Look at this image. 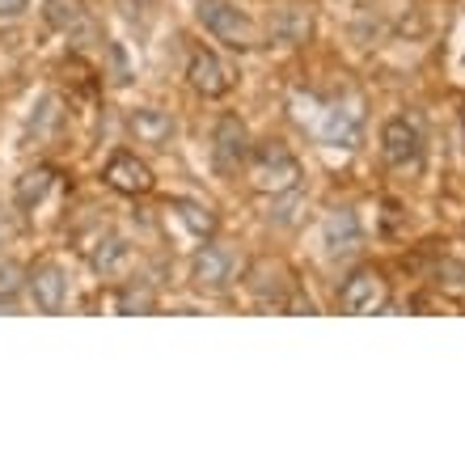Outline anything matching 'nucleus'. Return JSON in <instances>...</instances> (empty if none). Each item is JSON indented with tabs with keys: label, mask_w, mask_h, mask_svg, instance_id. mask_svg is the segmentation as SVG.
I'll list each match as a JSON object with an SVG mask.
<instances>
[{
	"label": "nucleus",
	"mask_w": 465,
	"mask_h": 465,
	"mask_svg": "<svg viewBox=\"0 0 465 465\" xmlns=\"http://www.w3.org/2000/svg\"><path fill=\"white\" fill-rule=\"evenodd\" d=\"M245 173H250V186H254L258 195H296V186H301V161L288 144L280 140H262V144L250 148V157H245Z\"/></svg>",
	"instance_id": "f257e3e1"
},
{
	"label": "nucleus",
	"mask_w": 465,
	"mask_h": 465,
	"mask_svg": "<svg viewBox=\"0 0 465 465\" xmlns=\"http://www.w3.org/2000/svg\"><path fill=\"white\" fill-rule=\"evenodd\" d=\"M381 153H385V165L393 173H423V161H428V140H423V127H419L415 114H393L385 127H381Z\"/></svg>",
	"instance_id": "f03ea898"
},
{
	"label": "nucleus",
	"mask_w": 465,
	"mask_h": 465,
	"mask_svg": "<svg viewBox=\"0 0 465 465\" xmlns=\"http://www.w3.org/2000/svg\"><path fill=\"white\" fill-rule=\"evenodd\" d=\"M195 13H199V22H203V30H208L212 38H221L224 47H232V51L258 47L254 22H250L232 0H195Z\"/></svg>",
	"instance_id": "7ed1b4c3"
},
{
	"label": "nucleus",
	"mask_w": 465,
	"mask_h": 465,
	"mask_svg": "<svg viewBox=\"0 0 465 465\" xmlns=\"http://www.w3.org/2000/svg\"><path fill=\"white\" fill-rule=\"evenodd\" d=\"M313 135L331 148H360V140H364V111H360V98L322 102Z\"/></svg>",
	"instance_id": "20e7f679"
},
{
	"label": "nucleus",
	"mask_w": 465,
	"mask_h": 465,
	"mask_svg": "<svg viewBox=\"0 0 465 465\" xmlns=\"http://www.w3.org/2000/svg\"><path fill=\"white\" fill-rule=\"evenodd\" d=\"M237 271H242L237 254H232L229 245H216V242H208L191 258V283H195L199 292H224L237 280Z\"/></svg>",
	"instance_id": "39448f33"
},
{
	"label": "nucleus",
	"mask_w": 465,
	"mask_h": 465,
	"mask_svg": "<svg viewBox=\"0 0 465 465\" xmlns=\"http://www.w3.org/2000/svg\"><path fill=\"white\" fill-rule=\"evenodd\" d=\"M385 305H390V280L377 267H360L339 288V309L343 313H381Z\"/></svg>",
	"instance_id": "423d86ee"
},
{
	"label": "nucleus",
	"mask_w": 465,
	"mask_h": 465,
	"mask_svg": "<svg viewBox=\"0 0 465 465\" xmlns=\"http://www.w3.org/2000/svg\"><path fill=\"white\" fill-rule=\"evenodd\" d=\"M322 245H326V258L331 262H347L364 250V229H360V216L351 208H334L322 224Z\"/></svg>",
	"instance_id": "0eeeda50"
},
{
	"label": "nucleus",
	"mask_w": 465,
	"mask_h": 465,
	"mask_svg": "<svg viewBox=\"0 0 465 465\" xmlns=\"http://www.w3.org/2000/svg\"><path fill=\"white\" fill-rule=\"evenodd\" d=\"M250 157V132H245V123L237 114H224L216 123V132H212V161H216V170L221 173H237Z\"/></svg>",
	"instance_id": "6e6552de"
},
{
	"label": "nucleus",
	"mask_w": 465,
	"mask_h": 465,
	"mask_svg": "<svg viewBox=\"0 0 465 465\" xmlns=\"http://www.w3.org/2000/svg\"><path fill=\"white\" fill-rule=\"evenodd\" d=\"M186 81H191V89H195L199 98H224L232 89V68L216 51L199 47L195 55H191V64H186Z\"/></svg>",
	"instance_id": "1a4fd4ad"
},
{
	"label": "nucleus",
	"mask_w": 465,
	"mask_h": 465,
	"mask_svg": "<svg viewBox=\"0 0 465 465\" xmlns=\"http://www.w3.org/2000/svg\"><path fill=\"white\" fill-rule=\"evenodd\" d=\"M25 288H30V301H35L38 313H60L68 305V275H64L60 262H38L25 275Z\"/></svg>",
	"instance_id": "9d476101"
},
{
	"label": "nucleus",
	"mask_w": 465,
	"mask_h": 465,
	"mask_svg": "<svg viewBox=\"0 0 465 465\" xmlns=\"http://www.w3.org/2000/svg\"><path fill=\"white\" fill-rule=\"evenodd\" d=\"M106 186L111 191H119V195H148L153 191V170H148L144 161L135 157V153H127V148H119L111 161H106Z\"/></svg>",
	"instance_id": "9b49d317"
},
{
	"label": "nucleus",
	"mask_w": 465,
	"mask_h": 465,
	"mask_svg": "<svg viewBox=\"0 0 465 465\" xmlns=\"http://www.w3.org/2000/svg\"><path fill=\"white\" fill-rule=\"evenodd\" d=\"M127 132H132L135 144L165 148L173 140V114L157 111V106H135V111L127 114Z\"/></svg>",
	"instance_id": "f8f14e48"
},
{
	"label": "nucleus",
	"mask_w": 465,
	"mask_h": 465,
	"mask_svg": "<svg viewBox=\"0 0 465 465\" xmlns=\"http://www.w3.org/2000/svg\"><path fill=\"white\" fill-rule=\"evenodd\" d=\"M271 43L275 47H301L313 35V17H309L305 5H283V9L271 13Z\"/></svg>",
	"instance_id": "ddd939ff"
},
{
	"label": "nucleus",
	"mask_w": 465,
	"mask_h": 465,
	"mask_svg": "<svg viewBox=\"0 0 465 465\" xmlns=\"http://www.w3.org/2000/svg\"><path fill=\"white\" fill-rule=\"evenodd\" d=\"M85 254H89V267L98 271V275H123L127 262H132V245L123 242L119 232L102 229L98 237L85 245Z\"/></svg>",
	"instance_id": "4468645a"
},
{
	"label": "nucleus",
	"mask_w": 465,
	"mask_h": 465,
	"mask_svg": "<svg viewBox=\"0 0 465 465\" xmlns=\"http://www.w3.org/2000/svg\"><path fill=\"white\" fill-rule=\"evenodd\" d=\"M43 17L51 30H60L68 38H94V22H89V9L81 0H47Z\"/></svg>",
	"instance_id": "2eb2a0df"
},
{
	"label": "nucleus",
	"mask_w": 465,
	"mask_h": 465,
	"mask_svg": "<svg viewBox=\"0 0 465 465\" xmlns=\"http://www.w3.org/2000/svg\"><path fill=\"white\" fill-rule=\"evenodd\" d=\"M55 186V170L51 165H35V170H25L22 178H17V186H13V203L22 212L38 208L43 199H47V191Z\"/></svg>",
	"instance_id": "dca6fc26"
},
{
	"label": "nucleus",
	"mask_w": 465,
	"mask_h": 465,
	"mask_svg": "<svg viewBox=\"0 0 465 465\" xmlns=\"http://www.w3.org/2000/svg\"><path fill=\"white\" fill-rule=\"evenodd\" d=\"M170 208H173V216L183 221V229L195 232L199 242H208L212 232H216V212H212L208 203H199V199H173Z\"/></svg>",
	"instance_id": "f3484780"
},
{
	"label": "nucleus",
	"mask_w": 465,
	"mask_h": 465,
	"mask_svg": "<svg viewBox=\"0 0 465 465\" xmlns=\"http://www.w3.org/2000/svg\"><path fill=\"white\" fill-rule=\"evenodd\" d=\"M60 123H64L60 98H55V94L38 98L35 114H30V140H35V144H51V140H55V132H60Z\"/></svg>",
	"instance_id": "a211bd4d"
},
{
	"label": "nucleus",
	"mask_w": 465,
	"mask_h": 465,
	"mask_svg": "<svg viewBox=\"0 0 465 465\" xmlns=\"http://www.w3.org/2000/svg\"><path fill=\"white\" fill-rule=\"evenodd\" d=\"M114 309L119 313H157V292L148 283H123L114 292Z\"/></svg>",
	"instance_id": "6ab92c4d"
},
{
	"label": "nucleus",
	"mask_w": 465,
	"mask_h": 465,
	"mask_svg": "<svg viewBox=\"0 0 465 465\" xmlns=\"http://www.w3.org/2000/svg\"><path fill=\"white\" fill-rule=\"evenodd\" d=\"M22 283H25V271L13 258H0V301H13L22 292Z\"/></svg>",
	"instance_id": "aec40b11"
},
{
	"label": "nucleus",
	"mask_w": 465,
	"mask_h": 465,
	"mask_svg": "<svg viewBox=\"0 0 465 465\" xmlns=\"http://www.w3.org/2000/svg\"><path fill=\"white\" fill-rule=\"evenodd\" d=\"M30 9V0H0V22H17Z\"/></svg>",
	"instance_id": "412c9836"
},
{
	"label": "nucleus",
	"mask_w": 465,
	"mask_h": 465,
	"mask_svg": "<svg viewBox=\"0 0 465 465\" xmlns=\"http://www.w3.org/2000/svg\"><path fill=\"white\" fill-rule=\"evenodd\" d=\"M9 237H13V229H9V221L0 216V245H9Z\"/></svg>",
	"instance_id": "4be33fe9"
},
{
	"label": "nucleus",
	"mask_w": 465,
	"mask_h": 465,
	"mask_svg": "<svg viewBox=\"0 0 465 465\" xmlns=\"http://www.w3.org/2000/svg\"><path fill=\"white\" fill-rule=\"evenodd\" d=\"M461 140H465V106H461Z\"/></svg>",
	"instance_id": "5701e85b"
}]
</instances>
